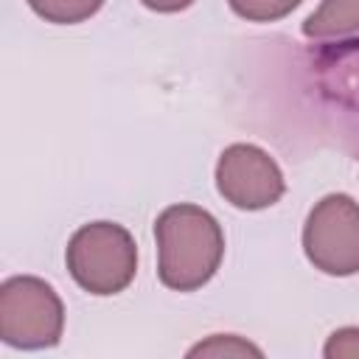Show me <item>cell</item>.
<instances>
[{
  "label": "cell",
  "mask_w": 359,
  "mask_h": 359,
  "mask_svg": "<svg viewBox=\"0 0 359 359\" xmlns=\"http://www.w3.org/2000/svg\"><path fill=\"white\" fill-rule=\"evenodd\" d=\"M157 275L163 286L194 292L205 286L224 255V233L219 222L196 205H171L154 222Z\"/></svg>",
  "instance_id": "1"
},
{
  "label": "cell",
  "mask_w": 359,
  "mask_h": 359,
  "mask_svg": "<svg viewBox=\"0 0 359 359\" xmlns=\"http://www.w3.org/2000/svg\"><path fill=\"white\" fill-rule=\"evenodd\" d=\"M65 261L84 292L107 297L132 283L137 272V247L126 227L115 222H90L73 233Z\"/></svg>",
  "instance_id": "2"
},
{
  "label": "cell",
  "mask_w": 359,
  "mask_h": 359,
  "mask_svg": "<svg viewBox=\"0 0 359 359\" xmlns=\"http://www.w3.org/2000/svg\"><path fill=\"white\" fill-rule=\"evenodd\" d=\"M65 328V306L50 283L17 275L0 286V339L11 348H53Z\"/></svg>",
  "instance_id": "3"
},
{
  "label": "cell",
  "mask_w": 359,
  "mask_h": 359,
  "mask_svg": "<svg viewBox=\"0 0 359 359\" xmlns=\"http://www.w3.org/2000/svg\"><path fill=\"white\" fill-rule=\"evenodd\" d=\"M309 70L331 129L359 154V36L323 45Z\"/></svg>",
  "instance_id": "4"
},
{
  "label": "cell",
  "mask_w": 359,
  "mask_h": 359,
  "mask_svg": "<svg viewBox=\"0 0 359 359\" xmlns=\"http://www.w3.org/2000/svg\"><path fill=\"white\" fill-rule=\"evenodd\" d=\"M303 250L314 269L345 278L359 272V202L348 194L323 196L303 227Z\"/></svg>",
  "instance_id": "5"
},
{
  "label": "cell",
  "mask_w": 359,
  "mask_h": 359,
  "mask_svg": "<svg viewBox=\"0 0 359 359\" xmlns=\"http://www.w3.org/2000/svg\"><path fill=\"white\" fill-rule=\"evenodd\" d=\"M219 194L241 210H261L283 196V174L278 163L252 143H233L216 163Z\"/></svg>",
  "instance_id": "6"
},
{
  "label": "cell",
  "mask_w": 359,
  "mask_h": 359,
  "mask_svg": "<svg viewBox=\"0 0 359 359\" xmlns=\"http://www.w3.org/2000/svg\"><path fill=\"white\" fill-rule=\"evenodd\" d=\"M309 39H348L359 34V0H323L303 22Z\"/></svg>",
  "instance_id": "7"
},
{
  "label": "cell",
  "mask_w": 359,
  "mask_h": 359,
  "mask_svg": "<svg viewBox=\"0 0 359 359\" xmlns=\"http://www.w3.org/2000/svg\"><path fill=\"white\" fill-rule=\"evenodd\" d=\"M28 6L34 8V14H39L48 22L73 25L90 20L104 6V0H28Z\"/></svg>",
  "instance_id": "8"
},
{
  "label": "cell",
  "mask_w": 359,
  "mask_h": 359,
  "mask_svg": "<svg viewBox=\"0 0 359 359\" xmlns=\"http://www.w3.org/2000/svg\"><path fill=\"white\" fill-rule=\"evenodd\" d=\"M230 8L250 22H275L292 14L303 0H227Z\"/></svg>",
  "instance_id": "9"
},
{
  "label": "cell",
  "mask_w": 359,
  "mask_h": 359,
  "mask_svg": "<svg viewBox=\"0 0 359 359\" xmlns=\"http://www.w3.org/2000/svg\"><path fill=\"white\" fill-rule=\"evenodd\" d=\"M188 356H264V351L236 334H213L205 342L194 345Z\"/></svg>",
  "instance_id": "10"
},
{
  "label": "cell",
  "mask_w": 359,
  "mask_h": 359,
  "mask_svg": "<svg viewBox=\"0 0 359 359\" xmlns=\"http://www.w3.org/2000/svg\"><path fill=\"white\" fill-rule=\"evenodd\" d=\"M325 359H359V328L348 325V328H337L325 348H323Z\"/></svg>",
  "instance_id": "11"
},
{
  "label": "cell",
  "mask_w": 359,
  "mask_h": 359,
  "mask_svg": "<svg viewBox=\"0 0 359 359\" xmlns=\"http://www.w3.org/2000/svg\"><path fill=\"white\" fill-rule=\"evenodd\" d=\"M146 8H151V11H163V14H171V11H182V8H188L194 0H140Z\"/></svg>",
  "instance_id": "12"
}]
</instances>
